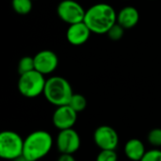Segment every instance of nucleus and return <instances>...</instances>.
I'll return each instance as SVG.
<instances>
[{
    "mask_svg": "<svg viewBox=\"0 0 161 161\" xmlns=\"http://www.w3.org/2000/svg\"><path fill=\"white\" fill-rule=\"evenodd\" d=\"M80 145V136L74 128L59 131L56 138V146L60 154L74 155L78 151Z\"/></svg>",
    "mask_w": 161,
    "mask_h": 161,
    "instance_id": "nucleus-7",
    "label": "nucleus"
},
{
    "mask_svg": "<svg viewBox=\"0 0 161 161\" xmlns=\"http://www.w3.org/2000/svg\"><path fill=\"white\" fill-rule=\"evenodd\" d=\"M12 9L19 15H27L33 8V0H11Z\"/></svg>",
    "mask_w": 161,
    "mask_h": 161,
    "instance_id": "nucleus-14",
    "label": "nucleus"
},
{
    "mask_svg": "<svg viewBox=\"0 0 161 161\" xmlns=\"http://www.w3.org/2000/svg\"><path fill=\"white\" fill-rule=\"evenodd\" d=\"M16 161H30V160H27V159H25V158H21L20 159H18V160Z\"/></svg>",
    "mask_w": 161,
    "mask_h": 161,
    "instance_id": "nucleus-22",
    "label": "nucleus"
},
{
    "mask_svg": "<svg viewBox=\"0 0 161 161\" xmlns=\"http://www.w3.org/2000/svg\"><path fill=\"white\" fill-rule=\"evenodd\" d=\"M146 152L144 143L140 139H130L124 147L125 157L131 161H141Z\"/></svg>",
    "mask_w": 161,
    "mask_h": 161,
    "instance_id": "nucleus-13",
    "label": "nucleus"
},
{
    "mask_svg": "<svg viewBox=\"0 0 161 161\" xmlns=\"http://www.w3.org/2000/svg\"><path fill=\"white\" fill-rule=\"evenodd\" d=\"M68 105L75 112L79 113V112H82L83 110H85V108L87 107V99L82 94L74 92V94L71 97V100H70Z\"/></svg>",
    "mask_w": 161,
    "mask_h": 161,
    "instance_id": "nucleus-15",
    "label": "nucleus"
},
{
    "mask_svg": "<svg viewBox=\"0 0 161 161\" xmlns=\"http://www.w3.org/2000/svg\"><path fill=\"white\" fill-rule=\"evenodd\" d=\"M93 142L100 150H116L119 144L117 131L109 125H100L93 133Z\"/></svg>",
    "mask_w": 161,
    "mask_h": 161,
    "instance_id": "nucleus-8",
    "label": "nucleus"
},
{
    "mask_svg": "<svg viewBox=\"0 0 161 161\" xmlns=\"http://www.w3.org/2000/svg\"><path fill=\"white\" fill-rule=\"evenodd\" d=\"M35 70L43 75H50L56 71L58 66V58L52 50H42L34 57Z\"/></svg>",
    "mask_w": 161,
    "mask_h": 161,
    "instance_id": "nucleus-10",
    "label": "nucleus"
},
{
    "mask_svg": "<svg viewBox=\"0 0 161 161\" xmlns=\"http://www.w3.org/2000/svg\"><path fill=\"white\" fill-rule=\"evenodd\" d=\"M45 75L36 70L20 75L18 79V91L26 98H36L43 94L46 79Z\"/></svg>",
    "mask_w": 161,
    "mask_h": 161,
    "instance_id": "nucleus-5",
    "label": "nucleus"
},
{
    "mask_svg": "<svg viewBox=\"0 0 161 161\" xmlns=\"http://www.w3.org/2000/svg\"><path fill=\"white\" fill-rule=\"evenodd\" d=\"M24 140L15 131L5 130L0 134V157L6 160H18L23 158Z\"/></svg>",
    "mask_w": 161,
    "mask_h": 161,
    "instance_id": "nucleus-4",
    "label": "nucleus"
},
{
    "mask_svg": "<svg viewBox=\"0 0 161 161\" xmlns=\"http://www.w3.org/2000/svg\"><path fill=\"white\" fill-rule=\"evenodd\" d=\"M77 121V112H75L69 105L58 107L52 116L54 126L61 130L73 128Z\"/></svg>",
    "mask_w": 161,
    "mask_h": 161,
    "instance_id": "nucleus-9",
    "label": "nucleus"
},
{
    "mask_svg": "<svg viewBox=\"0 0 161 161\" xmlns=\"http://www.w3.org/2000/svg\"><path fill=\"white\" fill-rule=\"evenodd\" d=\"M147 141L149 144L154 146L155 148L161 147V128H154L149 131L147 135Z\"/></svg>",
    "mask_w": 161,
    "mask_h": 161,
    "instance_id": "nucleus-17",
    "label": "nucleus"
},
{
    "mask_svg": "<svg viewBox=\"0 0 161 161\" xmlns=\"http://www.w3.org/2000/svg\"><path fill=\"white\" fill-rule=\"evenodd\" d=\"M84 23L92 33L103 35L117 24V12L115 8L107 3H97L86 10Z\"/></svg>",
    "mask_w": 161,
    "mask_h": 161,
    "instance_id": "nucleus-1",
    "label": "nucleus"
},
{
    "mask_svg": "<svg viewBox=\"0 0 161 161\" xmlns=\"http://www.w3.org/2000/svg\"><path fill=\"white\" fill-rule=\"evenodd\" d=\"M141 161H161V150L154 148L147 151Z\"/></svg>",
    "mask_w": 161,
    "mask_h": 161,
    "instance_id": "nucleus-20",
    "label": "nucleus"
},
{
    "mask_svg": "<svg viewBox=\"0 0 161 161\" xmlns=\"http://www.w3.org/2000/svg\"><path fill=\"white\" fill-rule=\"evenodd\" d=\"M53 147V138L45 130H36L24 139L23 158L30 161H38L46 157Z\"/></svg>",
    "mask_w": 161,
    "mask_h": 161,
    "instance_id": "nucleus-2",
    "label": "nucleus"
},
{
    "mask_svg": "<svg viewBox=\"0 0 161 161\" xmlns=\"http://www.w3.org/2000/svg\"><path fill=\"white\" fill-rule=\"evenodd\" d=\"M95 161H118L116 150H101Z\"/></svg>",
    "mask_w": 161,
    "mask_h": 161,
    "instance_id": "nucleus-19",
    "label": "nucleus"
},
{
    "mask_svg": "<svg viewBox=\"0 0 161 161\" xmlns=\"http://www.w3.org/2000/svg\"><path fill=\"white\" fill-rule=\"evenodd\" d=\"M58 161H76V159L75 158L74 155H70V154H61Z\"/></svg>",
    "mask_w": 161,
    "mask_h": 161,
    "instance_id": "nucleus-21",
    "label": "nucleus"
},
{
    "mask_svg": "<svg viewBox=\"0 0 161 161\" xmlns=\"http://www.w3.org/2000/svg\"><path fill=\"white\" fill-rule=\"evenodd\" d=\"M18 73L20 75L29 73L33 70H35V63H34V58L33 57H29V56H25L23 57L19 62H18V67H17Z\"/></svg>",
    "mask_w": 161,
    "mask_h": 161,
    "instance_id": "nucleus-16",
    "label": "nucleus"
},
{
    "mask_svg": "<svg viewBox=\"0 0 161 161\" xmlns=\"http://www.w3.org/2000/svg\"><path fill=\"white\" fill-rule=\"evenodd\" d=\"M140 12L133 6H126L117 13V24L125 29H131L138 25Z\"/></svg>",
    "mask_w": 161,
    "mask_h": 161,
    "instance_id": "nucleus-12",
    "label": "nucleus"
},
{
    "mask_svg": "<svg viewBox=\"0 0 161 161\" xmlns=\"http://www.w3.org/2000/svg\"><path fill=\"white\" fill-rule=\"evenodd\" d=\"M125 28L123 26H121L119 24H115L107 33L108 37L109 38V40L111 41H114V42H117V41H120L124 35H125Z\"/></svg>",
    "mask_w": 161,
    "mask_h": 161,
    "instance_id": "nucleus-18",
    "label": "nucleus"
},
{
    "mask_svg": "<svg viewBox=\"0 0 161 161\" xmlns=\"http://www.w3.org/2000/svg\"><path fill=\"white\" fill-rule=\"evenodd\" d=\"M57 14L61 21L70 25L84 22L86 10L75 0H62L57 7Z\"/></svg>",
    "mask_w": 161,
    "mask_h": 161,
    "instance_id": "nucleus-6",
    "label": "nucleus"
},
{
    "mask_svg": "<svg viewBox=\"0 0 161 161\" xmlns=\"http://www.w3.org/2000/svg\"><path fill=\"white\" fill-rule=\"evenodd\" d=\"M74 92L70 82L58 75H54L46 79L43 96L46 101L55 107L68 105Z\"/></svg>",
    "mask_w": 161,
    "mask_h": 161,
    "instance_id": "nucleus-3",
    "label": "nucleus"
},
{
    "mask_svg": "<svg viewBox=\"0 0 161 161\" xmlns=\"http://www.w3.org/2000/svg\"><path fill=\"white\" fill-rule=\"evenodd\" d=\"M91 34L92 31L88 25L84 22H81L69 25L66 31V39L70 44L74 46H80L89 41Z\"/></svg>",
    "mask_w": 161,
    "mask_h": 161,
    "instance_id": "nucleus-11",
    "label": "nucleus"
}]
</instances>
